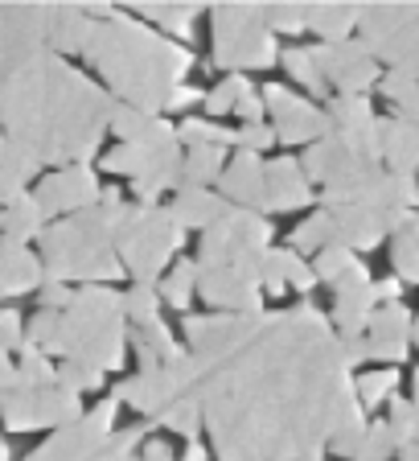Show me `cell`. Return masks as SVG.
Here are the masks:
<instances>
[{
    "instance_id": "obj_4",
    "label": "cell",
    "mask_w": 419,
    "mask_h": 461,
    "mask_svg": "<svg viewBox=\"0 0 419 461\" xmlns=\"http://www.w3.org/2000/svg\"><path fill=\"white\" fill-rule=\"evenodd\" d=\"M124 206L128 202L120 198V190H99L95 206L67 214V219H58L54 227L41 230L38 243H41L46 280L99 285V280L124 276V264L115 256V230H120V219H124Z\"/></svg>"
},
{
    "instance_id": "obj_40",
    "label": "cell",
    "mask_w": 419,
    "mask_h": 461,
    "mask_svg": "<svg viewBox=\"0 0 419 461\" xmlns=\"http://www.w3.org/2000/svg\"><path fill=\"white\" fill-rule=\"evenodd\" d=\"M342 268H345V251H325L321 264H316V276L337 280V272H342Z\"/></svg>"
},
{
    "instance_id": "obj_15",
    "label": "cell",
    "mask_w": 419,
    "mask_h": 461,
    "mask_svg": "<svg viewBox=\"0 0 419 461\" xmlns=\"http://www.w3.org/2000/svg\"><path fill=\"white\" fill-rule=\"evenodd\" d=\"M313 198L308 194L305 173L296 169V161H272L263 165V194H259V214H280L292 211V206H305Z\"/></svg>"
},
{
    "instance_id": "obj_3",
    "label": "cell",
    "mask_w": 419,
    "mask_h": 461,
    "mask_svg": "<svg viewBox=\"0 0 419 461\" xmlns=\"http://www.w3.org/2000/svg\"><path fill=\"white\" fill-rule=\"evenodd\" d=\"M86 58L107 78L115 104L140 107L148 115L165 112L173 86H182V75L190 70L193 54L177 41L161 38L153 29L136 25L132 17H107L91 25L86 38Z\"/></svg>"
},
{
    "instance_id": "obj_2",
    "label": "cell",
    "mask_w": 419,
    "mask_h": 461,
    "mask_svg": "<svg viewBox=\"0 0 419 461\" xmlns=\"http://www.w3.org/2000/svg\"><path fill=\"white\" fill-rule=\"evenodd\" d=\"M115 99L58 54L33 58L0 86L4 136L25 144L41 165H83L111 124Z\"/></svg>"
},
{
    "instance_id": "obj_38",
    "label": "cell",
    "mask_w": 419,
    "mask_h": 461,
    "mask_svg": "<svg viewBox=\"0 0 419 461\" xmlns=\"http://www.w3.org/2000/svg\"><path fill=\"white\" fill-rule=\"evenodd\" d=\"M235 112L243 115L247 124H263V112H267V107H263V95H255V91H251V95L243 99V104H238Z\"/></svg>"
},
{
    "instance_id": "obj_33",
    "label": "cell",
    "mask_w": 419,
    "mask_h": 461,
    "mask_svg": "<svg viewBox=\"0 0 419 461\" xmlns=\"http://www.w3.org/2000/svg\"><path fill=\"white\" fill-rule=\"evenodd\" d=\"M284 67L292 70L300 83H308V86H321V70H316V58L313 54H305V50H288L284 54Z\"/></svg>"
},
{
    "instance_id": "obj_16",
    "label": "cell",
    "mask_w": 419,
    "mask_h": 461,
    "mask_svg": "<svg viewBox=\"0 0 419 461\" xmlns=\"http://www.w3.org/2000/svg\"><path fill=\"white\" fill-rule=\"evenodd\" d=\"M46 280L41 256H33L29 243L4 240L0 235V297H17V293H33Z\"/></svg>"
},
{
    "instance_id": "obj_22",
    "label": "cell",
    "mask_w": 419,
    "mask_h": 461,
    "mask_svg": "<svg viewBox=\"0 0 419 461\" xmlns=\"http://www.w3.org/2000/svg\"><path fill=\"white\" fill-rule=\"evenodd\" d=\"M132 346L144 366H165L182 355V350L173 346L169 330L161 326V317H156V321H144V326H132Z\"/></svg>"
},
{
    "instance_id": "obj_6",
    "label": "cell",
    "mask_w": 419,
    "mask_h": 461,
    "mask_svg": "<svg viewBox=\"0 0 419 461\" xmlns=\"http://www.w3.org/2000/svg\"><path fill=\"white\" fill-rule=\"evenodd\" d=\"M185 230L177 227L165 206H144V202H128L120 230H115V256L128 272L136 276V285H153L165 272V259L182 248Z\"/></svg>"
},
{
    "instance_id": "obj_43",
    "label": "cell",
    "mask_w": 419,
    "mask_h": 461,
    "mask_svg": "<svg viewBox=\"0 0 419 461\" xmlns=\"http://www.w3.org/2000/svg\"><path fill=\"white\" fill-rule=\"evenodd\" d=\"M206 453H201V445H190V453H185V461H201Z\"/></svg>"
},
{
    "instance_id": "obj_28",
    "label": "cell",
    "mask_w": 419,
    "mask_h": 461,
    "mask_svg": "<svg viewBox=\"0 0 419 461\" xmlns=\"http://www.w3.org/2000/svg\"><path fill=\"white\" fill-rule=\"evenodd\" d=\"M247 95H251V83H247V78H243V75H230V78H222V83L206 95V107L214 115H227V112H235V107L243 104Z\"/></svg>"
},
{
    "instance_id": "obj_25",
    "label": "cell",
    "mask_w": 419,
    "mask_h": 461,
    "mask_svg": "<svg viewBox=\"0 0 419 461\" xmlns=\"http://www.w3.org/2000/svg\"><path fill=\"white\" fill-rule=\"evenodd\" d=\"M54 371H58V384L70 387V392H78V395L103 384V371H99L95 363H83V358H62Z\"/></svg>"
},
{
    "instance_id": "obj_13",
    "label": "cell",
    "mask_w": 419,
    "mask_h": 461,
    "mask_svg": "<svg viewBox=\"0 0 419 461\" xmlns=\"http://www.w3.org/2000/svg\"><path fill=\"white\" fill-rule=\"evenodd\" d=\"M182 161H185V149L177 136L165 144H153L140 165V173L132 177V198L144 202V206H153L156 194L182 190Z\"/></svg>"
},
{
    "instance_id": "obj_42",
    "label": "cell",
    "mask_w": 419,
    "mask_h": 461,
    "mask_svg": "<svg viewBox=\"0 0 419 461\" xmlns=\"http://www.w3.org/2000/svg\"><path fill=\"white\" fill-rule=\"evenodd\" d=\"M17 384V363H9V350H0V392Z\"/></svg>"
},
{
    "instance_id": "obj_18",
    "label": "cell",
    "mask_w": 419,
    "mask_h": 461,
    "mask_svg": "<svg viewBox=\"0 0 419 461\" xmlns=\"http://www.w3.org/2000/svg\"><path fill=\"white\" fill-rule=\"evenodd\" d=\"M218 182H222V198L227 202H238V206L255 211L259 194H263V161L255 153H238L230 161V169H222Z\"/></svg>"
},
{
    "instance_id": "obj_34",
    "label": "cell",
    "mask_w": 419,
    "mask_h": 461,
    "mask_svg": "<svg viewBox=\"0 0 419 461\" xmlns=\"http://www.w3.org/2000/svg\"><path fill=\"white\" fill-rule=\"evenodd\" d=\"M345 21H350V13H342V9H308V25L316 33H325V38H342Z\"/></svg>"
},
{
    "instance_id": "obj_29",
    "label": "cell",
    "mask_w": 419,
    "mask_h": 461,
    "mask_svg": "<svg viewBox=\"0 0 419 461\" xmlns=\"http://www.w3.org/2000/svg\"><path fill=\"white\" fill-rule=\"evenodd\" d=\"M177 140H182V149H198V144L230 149V144H235V132H222V128L206 124V120H185V124L177 128Z\"/></svg>"
},
{
    "instance_id": "obj_10",
    "label": "cell",
    "mask_w": 419,
    "mask_h": 461,
    "mask_svg": "<svg viewBox=\"0 0 419 461\" xmlns=\"http://www.w3.org/2000/svg\"><path fill=\"white\" fill-rule=\"evenodd\" d=\"M49 5H0V86L49 50Z\"/></svg>"
},
{
    "instance_id": "obj_12",
    "label": "cell",
    "mask_w": 419,
    "mask_h": 461,
    "mask_svg": "<svg viewBox=\"0 0 419 461\" xmlns=\"http://www.w3.org/2000/svg\"><path fill=\"white\" fill-rule=\"evenodd\" d=\"M33 198H38V206H41L46 219H67V214H78V211H86V206H95L99 182L86 165H67V169L49 173L46 182L38 185Z\"/></svg>"
},
{
    "instance_id": "obj_24",
    "label": "cell",
    "mask_w": 419,
    "mask_h": 461,
    "mask_svg": "<svg viewBox=\"0 0 419 461\" xmlns=\"http://www.w3.org/2000/svg\"><path fill=\"white\" fill-rule=\"evenodd\" d=\"M165 301L177 309L190 305V297L198 293V259H185V264H177V268L169 272V280H165Z\"/></svg>"
},
{
    "instance_id": "obj_26",
    "label": "cell",
    "mask_w": 419,
    "mask_h": 461,
    "mask_svg": "<svg viewBox=\"0 0 419 461\" xmlns=\"http://www.w3.org/2000/svg\"><path fill=\"white\" fill-rule=\"evenodd\" d=\"M136 13L161 21L165 33H177V38H185V33H190V21L198 17L193 5H136Z\"/></svg>"
},
{
    "instance_id": "obj_37",
    "label": "cell",
    "mask_w": 419,
    "mask_h": 461,
    "mask_svg": "<svg viewBox=\"0 0 419 461\" xmlns=\"http://www.w3.org/2000/svg\"><path fill=\"white\" fill-rule=\"evenodd\" d=\"M75 297L62 280H41V309H67V301Z\"/></svg>"
},
{
    "instance_id": "obj_7",
    "label": "cell",
    "mask_w": 419,
    "mask_h": 461,
    "mask_svg": "<svg viewBox=\"0 0 419 461\" xmlns=\"http://www.w3.org/2000/svg\"><path fill=\"white\" fill-rule=\"evenodd\" d=\"M272 227L259 211L247 206H230L214 227L201 230V251H198V268H238L243 276L259 280L263 288V256Z\"/></svg>"
},
{
    "instance_id": "obj_35",
    "label": "cell",
    "mask_w": 419,
    "mask_h": 461,
    "mask_svg": "<svg viewBox=\"0 0 419 461\" xmlns=\"http://www.w3.org/2000/svg\"><path fill=\"white\" fill-rule=\"evenodd\" d=\"M25 342V330H21V313L17 309H0V350H13V346Z\"/></svg>"
},
{
    "instance_id": "obj_27",
    "label": "cell",
    "mask_w": 419,
    "mask_h": 461,
    "mask_svg": "<svg viewBox=\"0 0 419 461\" xmlns=\"http://www.w3.org/2000/svg\"><path fill=\"white\" fill-rule=\"evenodd\" d=\"M120 305H124V317L132 326H144V321L161 317V297L153 293V285H136L128 297H120Z\"/></svg>"
},
{
    "instance_id": "obj_45",
    "label": "cell",
    "mask_w": 419,
    "mask_h": 461,
    "mask_svg": "<svg viewBox=\"0 0 419 461\" xmlns=\"http://www.w3.org/2000/svg\"><path fill=\"white\" fill-rule=\"evenodd\" d=\"M0 206H4V194H0Z\"/></svg>"
},
{
    "instance_id": "obj_14",
    "label": "cell",
    "mask_w": 419,
    "mask_h": 461,
    "mask_svg": "<svg viewBox=\"0 0 419 461\" xmlns=\"http://www.w3.org/2000/svg\"><path fill=\"white\" fill-rule=\"evenodd\" d=\"M263 107L272 112V132L280 140H308L313 132H321V115L305 104V99L288 95L284 86H267L263 91Z\"/></svg>"
},
{
    "instance_id": "obj_44",
    "label": "cell",
    "mask_w": 419,
    "mask_h": 461,
    "mask_svg": "<svg viewBox=\"0 0 419 461\" xmlns=\"http://www.w3.org/2000/svg\"><path fill=\"white\" fill-rule=\"evenodd\" d=\"M0 461H9V445L0 441Z\"/></svg>"
},
{
    "instance_id": "obj_32",
    "label": "cell",
    "mask_w": 419,
    "mask_h": 461,
    "mask_svg": "<svg viewBox=\"0 0 419 461\" xmlns=\"http://www.w3.org/2000/svg\"><path fill=\"white\" fill-rule=\"evenodd\" d=\"M263 17H267V29H272V33H280V29L308 25V13L305 9H288V5H267Z\"/></svg>"
},
{
    "instance_id": "obj_39",
    "label": "cell",
    "mask_w": 419,
    "mask_h": 461,
    "mask_svg": "<svg viewBox=\"0 0 419 461\" xmlns=\"http://www.w3.org/2000/svg\"><path fill=\"white\" fill-rule=\"evenodd\" d=\"M193 99H201L198 91H193V86H185V83H182V86H173L169 99H165V112H182V107H190Z\"/></svg>"
},
{
    "instance_id": "obj_41",
    "label": "cell",
    "mask_w": 419,
    "mask_h": 461,
    "mask_svg": "<svg viewBox=\"0 0 419 461\" xmlns=\"http://www.w3.org/2000/svg\"><path fill=\"white\" fill-rule=\"evenodd\" d=\"M288 285H296V288H308V285H313V272H308L305 264L292 256V251H288Z\"/></svg>"
},
{
    "instance_id": "obj_36",
    "label": "cell",
    "mask_w": 419,
    "mask_h": 461,
    "mask_svg": "<svg viewBox=\"0 0 419 461\" xmlns=\"http://www.w3.org/2000/svg\"><path fill=\"white\" fill-rule=\"evenodd\" d=\"M329 230V214H316V219H308L305 227L296 230L292 240H296V248H316L321 243V235Z\"/></svg>"
},
{
    "instance_id": "obj_19",
    "label": "cell",
    "mask_w": 419,
    "mask_h": 461,
    "mask_svg": "<svg viewBox=\"0 0 419 461\" xmlns=\"http://www.w3.org/2000/svg\"><path fill=\"white\" fill-rule=\"evenodd\" d=\"M0 230H4V240H17V243H33L46 230V214H41L38 198L29 190L13 194L4 206H0Z\"/></svg>"
},
{
    "instance_id": "obj_23",
    "label": "cell",
    "mask_w": 419,
    "mask_h": 461,
    "mask_svg": "<svg viewBox=\"0 0 419 461\" xmlns=\"http://www.w3.org/2000/svg\"><path fill=\"white\" fill-rule=\"evenodd\" d=\"M222 161H227V149H218V144H198V149H185L182 185H201V190H206L210 182H218V177H222Z\"/></svg>"
},
{
    "instance_id": "obj_20",
    "label": "cell",
    "mask_w": 419,
    "mask_h": 461,
    "mask_svg": "<svg viewBox=\"0 0 419 461\" xmlns=\"http://www.w3.org/2000/svg\"><path fill=\"white\" fill-rule=\"evenodd\" d=\"M86 38H91V17L75 5H54V13H49V50L58 58L75 54V50H86Z\"/></svg>"
},
{
    "instance_id": "obj_5",
    "label": "cell",
    "mask_w": 419,
    "mask_h": 461,
    "mask_svg": "<svg viewBox=\"0 0 419 461\" xmlns=\"http://www.w3.org/2000/svg\"><path fill=\"white\" fill-rule=\"evenodd\" d=\"M124 305L111 288L86 285L67 301V309H58V330L49 342V355L62 358H83L95 363L99 371L124 366L128 350V330H124Z\"/></svg>"
},
{
    "instance_id": "obj_1",
    "label": "cell",
    "mask_w": 419,
    "mask_h": 461,
    "mask_svg": "<svg viewBox=\"0 0 419 461\" xmlns=\"http://www.w3.org/2000/svg\"><path fill=\"white\" fill-rule=\"evenodd\" d=\"M193 395L218 461H308L334 432L337 346L313 309L185 317Z\"/></svg>"
},
{
    "instance_id": "obj_21",
    "label": "cell",
    "mask_w": 419,
    "mask_h": 461,
    "mask_svg": "<svg viewBox=\"0 0 419 461\" xmlns=\"http://www.w3.org/2000/svg\"><path fill=\"white\" fill-rule=\"evenodd\" d=\"M41 169V161L33 153H29L25 144L9 140V136H0V194H4V202L13 198V194H21L29 182H33V173Z\"/></svg>"
},
{
    "instance_id": "obj_8",
    "label": "cell",
    "mask_w": 419,
    "mask_h": 461,
    "mask_svg": "<svg viewBox=\"0 0 419 461\" xmlns=\"http://www.w3.org/2000/svg\"><path fill=\"white\" fill-rule=\"evenodd\" d=\"M214 17V62L218 67H272L276 38L267 29L263 5H218Z\"/></svg>"
},
{
    "instance_id": "obj_31",
    "label": "cell",
    "mask_w": 419,
    "mask_h": 461,
    "mask_svg": "<svg viewBox=\"0 0 419 461\" xmlns=\"http://www.w3.org/2000/svg\"><path fill=\"white\" fill-rule=\"evenodd\" d=\"M276 140V132H272V124H247L243 132H235V144H238V153H263L267 144Z\"/></svg>"
},
{
    "instance_id": "obj_30",
    "label": "cell",
    "mask_w": 419,
    "mask_h": 461,
    "mask_svg": "<svg viewBox=\"0 0 419 461\" xmlns=\"http://www.w3.org/2000/svg\"><path fill=\"white\" fill-rule=\"evenodd\" d=\"M263 288L272 293V297H280V293L288 288V251L272 248L263 256Z\"/></svg>"
},
{
    "instance_id": "obj_11",
    "label": "cell",
    "mask_w": 419,
    "mask_h": 461,
    "mask_svg": "<svg viewBox=\"0 0 419 461\" xmlns=\"http://www.w3.org/2000/svg\"><path fill=\"white\" fill-rule=\"evenodd\" d=\"M111 424H115V400H103L99 408L78 416L75 424L54 429V437L41 449L29 453V461H111L107 457Z\"/></svg>"
},
{
    "instance_id": "obj_9",
    "label": "cell",
    "mask_w": 419,
    "mask_h": 461,
    "mask_svg": "<svg viewBox=\"0 0 419 461\" xmlns=\"http://www.w3.org/2000/svg\"><path fill=\"white\" fill-rule=\"evenodd\" d=\"M0 416L9 429H62V424H75L83 416V400L78 392L54 384H13L9 392H0Z\"/></svg>"
},
{
    "instance_id": "obj_17",
    "label": "cell",
    "mask_w": 419,
    "mask_h": 461,
    "mask_svg": "<svg viewBox=\"0 0 419 461\" xmlns=\"http://www.w3.org/2000/svg\"><path fill=\"white\" fill-rule=\"evenodd\" d=\"M227 211H230V202L218 198V194L201 190V185H182L177 198H173V206H169V214L177 219L182 230H206V227H214Z\"/></svg>"
}]
</instances>
